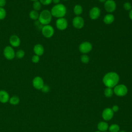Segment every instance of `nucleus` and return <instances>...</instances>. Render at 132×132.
I'll use <instances>...</instances> for the list:
<instances>
[{"label":"nucleus","instance_id":"nucleus-1","mask_svg":"<svg viewBox=\"0 0 132 132\" xmlns=\"http://www.w3.org/2000/svg\"><path fill=\"white\" fill-rule=\"evenodd\" d=\"M119 76L114 72H110L106 73L103 78L104 85L109 88H114L119 81Z\"/></svg>","mask_w":132,"mask_h":132},{"label":"nucleus","instance_id":"nucleus-2","mask_svg":"<svg viewBox=\"0 0 132 132\" xmlns=\"http://www.w3.org/2000/svg\"><path fill=\"white\" fill-rule=\"evenodd\" d=\"M52 16L61 18H64L67 13V8L62 4H58L54 5L51 10Z\"/></svg>","mask_w":132,"mask_h":132},{"label":"nucleus","instance_id":"nucleus-3","mask_svg":"<svg viewBox=\"0 0 132 132\" xmlns=\"http://www.w3.org/2000/svg\"><path fill=\"white\" fill-rule=\"evenodd\" d=\"M52 19V15L51 11L48 9H45L42 10L39 13L38 21L41 25L43 26L48 25L51 23Z\"/></svg>","mask_w":132,"mask_h":132},{"label":"nucleus","instance_id":"nucleus-4","mask_svg":"<svg viewBox=\"0 0 132 132\" xmlns=\"http://www.w3.org/2000/svg\"><path fill=\"white\" fill-rule=\"evenodd\" d=\"M113 90V93L118 96H124L128 92L127 87L124 84H119L116 85L114 87Z\"/></svg>","mask_w":132,"mask_h":132},{"label":"nucleus","instance_id":"nucleus-5","mask_svg":"<svg viewBox=\"0 0 132 132\" xmlns=\"http://www.w3.org/2000/svg\"><path fill=\"white\" fill-rule=\"evenodd\" d=\"M41 32L44 37L50 38L54 35V29L53 27L50 24L43 25L41 29Z\"/></svg>","mask_w":132,"mask_h":132},{"label":"nucleus","instance_id":"nucleus-6","mask_svg":"<svg viewBox=\"0 0 132 132\" xmlns=\"http://www.w3.org/2000/svg\"><path fill=\"white\" fill-rule=\"evenodd\" d=\"M3 55L6 59L10 60L15 57V52L11 46H6L3 50Z\"/></svg>","mask_w":132,"mask_h":132},{"label":"nucleus","instance_id":"nucleus-7","mask_svg":"<svg viewBox=\"0 0 132 132\" xmlns=\"http://www.w3.org/2000/svg\"><path fill=\"white\" fill-rule=\"evenodd\" d=\"M92 49V44L88 41L83 42L79 46V51L84 54L89 53Z\"/></svg>","mask_w":132,"mask_h":132},{"label":"nucleus","instance_id":"nucleus-8","mask_svg":"<svg viewBox=\"0 0 132 132\" xmlns=\"http://www.w3.org/2000/svg\"><path fill=\"white\" fill-rule=\"evenodd\" d=\"M116 3L113 0H107L104 3V8L109 13L114 12L116 9Z\"/></svg>","mask_w":132,"mask_h":132},{"label":"nucleus","instance_id":"nucleus-9","mask_svg":"<svg viewBox=\"0 0 132 132\" xmlns=\"http://www.w3.org/2000/svg\"><path fill=\"white\" fill-rule=\"evenodd\" d=\"M73 26L77 29L82 28L85 24L84 19L80 16H76L72 20Z\"/></svg>","mask_w":132,"mask_h":132},{"label":"nucleus","instance_id":"nucleus-10","mask_svg":"<svg viewBox=\"0 0 132 132\" xmlns=\"http://www.w3.org/2000/svg\"><path fill=\"white\" fill-rule=\"evenodd\" d=\"M68 21L64 18H58L56 21V26L57 29L60 30H65L68 27Z\"/></svg>","mask_w":132,"mask_h":132},{"label":"nucleus","instance_id":"nucleus-11","mask_svg":"<svg viewBox=\"0 0 132 132\" xmlns=\"http://www.w3.org/2000/svg\"><path fill=\"white\" fill-rule=\"evenodd\" d=\"M32 84L33 87L37 90H41L44 85L43 78L41 77L38 76L34 77L32 80Z\"/></svg>","mask_w":132,"mask_h":132},{"label":"nucleus","instance_id":"nucleus-12","mask_svg":"<svg viewBox=\"0 0 132 132\" xmlns=\"http://www.w3.org/2000/svg\"><path fill=\"white\" fill-rule=\"evenodd\" d=\"M101 14V10L97 7H93L89 11V16L92 20H96Z\"/></svg>","mask_w":132,"mask_h":132},{"label":"nucleus","instance_id":"nucleus-13","mask_svg":"<svg viewBox=\"0 0 132 132\" xmlns=\"http://www.w3.org/2000/svg\"><path fill=\"white\" fill-rule=\"evenodd\" d=\"M113 115L114 112L110 108H105L102 112V117L105 121L110 120L113 118Z\"/></svg>","mask_w":132,"mask_h":132},{"label":"nucleus","instance_id":"nucleus-14","mask_svg":"<svg viewBox=\"0 0 132 132\" xmlns=\"http://www.w3.org/2000/svg\"><path fill=\"white\" fill-rule=\"evenodd\" d=\"M9 43L10 46L12 47H16L21 44V39L16 35H11L9 38Z\"/></svg>","mask_w":132,"mask_h":132},{"label":"nucleus","instance_id":"nucleus-15","mask_svg":"<svg viewBox=\"0 0 132 132\" xmlns=\"http://www.w3.org/2000/svg\"><path fill=\"white\" fill-rule=\"evenodd\" d=\"M33 51L35 55H37L39 56H42L44 52V48L43 46L39 43L36 44L35 45L34 48H33Z\"/></svg>","mask_w":132,"mask_h":132},{"label":"nucleus","instance_id":"nucleus-16","mask_svg":"<svg viewBox=\"0 0 132 132\" xmlns=\"http://www.w3.org/2000/svg\"><path fill=\"white\" fill-rule=\"evenodd\" d=\"M10 97L9 93L5 90H0V102L2 103H6L9 102Z\"/></svg>","mask_w":132,"mask_h":132},{"label":"nucleus","instance_id":"nucleus-17","mask_svg":"<svg viewBox=\"0 0 132 132\" xmlns=\"http://www.w3.org/2000/svg\"><path fill=\"white\" fill-rule=\"evenodd\" d=\"M114 20V16L111 13H109L104 16L103 19V22L106 24H111Z\"/></svg>","mask_w":132,"mask_h":132},{"label":"nucleus","instance_id":"nucleus-18","mask_svg":"<svg viewBox=\"0 0 132 132\" xmlns=\"http://www.w3.org/2000/svg\"><path fill=\"white\" fill-rule=\"evenodd\" d=\"M108 124L104 121H101L97 124V128L98 130L101 132L106 131L108 129Z\"/></svg>","mask_w":132,"mask_h":132},{"label":"nucleus","instance_id":"nucleus-19","mask_svg":"<svg viewBox=\"0 0 132 132\" xmlns=\"http://www.w3.org/2000/svg\"><path fill=\"white\" fill-rule=\"evenodd\" d=\"M29 16L32 20H38L39 13L37 11H36L35 10H31L29 13Z\"/></svg>","mask_w":132,"mask_h":132},{"label":"nucleus","instance_id":"nucleus-20","mask_svg":"<svg viewBox=\"0 0 132 132\" xmlns=\"http://www.w3.org/2000/svg\"><path fill=\"white\" fill-rule=\"evenodd\" d=\"M82 7L80 5H76L73 8L74 13L76 16H79L82 13Z\"/></svg>","mask_w":132,"mask_h":132},{"label":"nucleus","instance_id":"nucleus-21","mask_svg":"<svg viewBox=\"0 0 132 132\" xmlns=\"http://www.w3.org/2000/svg\"><path fill=\"white\" fill-rule=\"evenodd\" d=\"M9 102L12 105H16L20 102V98L17 96H13L10 97Z\"/></svg>","mask_w":132,"mask_h":132},{"label":"nucleus","instance_id":"nucleus-22","mask_svg":"<svg viewBox=\"0 0 132 132\" xmlns=\"http://www.w3.org/2000/svg\"><path fill=\"white\" fill-rule=\"evenodd\" d=\"M104 95L107 97H110L113 94V90L112 88L107 87L104 90Z\"/></svg>","mask_w":132,"mask_h":132},{"label":"nucleus","instance_id":"nucleus-23","mask_svg":"<svg viewBox=\"0 0 132 132\" xmlns=\"http://www.w3.org/2000/svg\"><path fill=\"white\" fill-rule=\"evenodd\" d=\"M32 7H33V10L38 11L42 8V4L39 2V1H37L33 2Z\"/></svg>","mask_w":132,"mask_h":132},{"label":"nucleus","instance_id":"nucleus-24","mask_svg":"<svg viewBox=\"0 0 132 132\" xmlns=\"http://www.w3.org/2000/svg\"><path fill=\"white\" fill-rule=\"evenodd\" d=\"M109 132H119L120 130V127L118 124H113L111 125L109 127Z\"/></svg>","mask_w":132,"mask_h":132},{"label":"nucleus","instance_id":"nucleus-25","mask_svg":"<svg viewBox=\"0 0 132 132\" xmlns=\"http://www.w3.org/2000/svg\"><path fill=\"white\" fill-rule=\"evenodd\" d=\"M25 56V52L23 50H19L15 52V57L19 59L23 58Z\"/></svg>","mask_w":132,"mask_h":132},{"label":"nucleus","instance_id":"nucleus-26","mask_svg":"<svg viewBox=\"0 0 132 132\" xmlns=\"http://www.w3.org/2000/svg\"><path fill=\"white\" fill-rule=\"evenodd\" d=\"M7 15L6 10L4 7H0V20H4Z\"/></svg>","mask_w":132,"mask_h":132},{"label":"nucleus","instance_id":"nucleus-27","mask_svg":"<svg viewBox=\"0 0 132 132\" xmlns=\"http://www.w3.org/2000/svg\"><path fill=\"white\" fill-rule=\"evenodd\" d=\"M80 60L84 63H87L89 62V61L90 60V58L87 55L84 54V55H81V56L80 57Z\"/></svg>","mask_w":132,"mask_h":132},{"label":"nucleus","instance_id":"nucleus-28","mask_svg":"<svg viewBox=\"0 0 132 132\" xmlns=\"http://www.w3.org/2000/svg\"><path fill=\"white\" fill-rule=\"evenodd\" d=\"M123 7L124 9L126 11H130L132 9L131 4L128 2L124 3V4H123Z\"/></svg>","mask_w":132,"mask_h":132},{"label":"nucleus","instance_id":"nucleus-29","mask_svg":"<svg viewBox=\"0 0 132 132\" xmlns=\"http://www.w3.org/2000/svg\"><path fill=\"white\" fill-rule=\"evenodd\" d=\"M40 61V56L37 55H34L32 56L31 57V61L34 63H37L39 62Z\"/></svg>","mask_w":132,"mask_h":132},{"label":"nucleus","instance_id":"nucleus-30","mask_svg":"<svg viewBox=\"0 0 132 132\" xmlns=\"http://www.w3.org/2000/svg\"><path fill=\"white\" fill-rule=\"evenodd\" d=\"M41 90V91H42L43 92H44V93H47V92H49V91H50V87H49L48 85H44Z\"/></svg>","mask_w":132,"mask_h":132},{"label":"nucleus","instance_id":"nucleus-31","mask_svg":"<svg viewBox=\"0 0 132 132\" xmlns=\"http://www.w3.org/2000/svg\"><path fill=\"white\" fill-rule=\"evenodd\" d=\"M42 5H48L52 3V0H39Z\"/></svg>","mask_w":132,"mask_h":132},{"label":"nucleus","instance_id":"nucleus-32","mask_svg":"<svg viewBox=\"0 0 132 132\" xmlns=\"http://www.w3.org/2000/svg\"><path fill=\"white\" fill-rule=\"evenodd\" d=\"M112 111L114 112H117L118 111L119 109V107L118 105H113L112 107Z\"/></svg>","mask_w":132,"mask_h":132},{"label":"nucleus","instance_id":"nucleus-33","mask_svg":"<svg viewBox=\"0 0 132 132\" xmlns=\"http://www.w3.org/2000/svg\"><path fill=\"white\" fill-rule=\"evenodd\" d=\"M6 4V0H0V7H4Z\"/></svg>","mask_w":132,"mask_h":132},{"label":"nucleus","instance_id":"nucleus-34","mask_svg":"<svg viewBox=\"0 0 132 132\" xmlns=\"http://www.w3.org/2000/svg\"><path fill=\"white\" fill-rule=\"evenodd\" d=\"M128 15H129V19H130L131 20H132V9L129 11Z\"/></svg>","mask_w":132,"mask_h":132},{"label":"nucleus","instance_id":"nucleus-35","mask_svg":"<svg viewBox=\"0 0 132 132\" xmlns=\"http://www.w3.org/2000/svg\"><path fill=\"white\" fill-rule=\"evenodd\" d=\"M60 2V0H52V2H53L56 5L59 4Z\"/></svg>","mask_w":132,"mask_h":132},{"label":"nucleus","instance_id":"nucleus-36","mask_svg":"<svg viewBox=\"0 0 132 132\" xmlns=\"http://www.w3.org/2000/svg\"><path fill=\"white\" fill-rule=\"evenodd\" d=\"M107 0H98V1L101 3H105Z\"/></svg>","mask_w":132,"mask_h":132},{"label":"nucleus","instance_id":"nucleus-37","mask_svg":"<svg viewBox=\"0 0 132 132\" xmlns=\"http://www.w3.org/2000/svg\"><path fill=\"white\" fill-rule=\"evenodd\" d=\"M30 1H32V2H35V1H39V0H30Z\"/></svg>","mask_w":132,"mask_h":132},{"label":"nucleus","instance_id":"nucleus-38","mask_svg":"<svg viewBox=\"0 0 132 132\" xmlns=\"http://www.w3.org/2000/svg\"><path fill=\"white\" fill-rule=\"evenodd\" d=\"M119 132H126V131H124V130H121V131H119Z\"/></svg>","mask_w":132,"mask_h":132},{"label":"nucleus","instance_id":"nucleus-39","mask_svg":"<svg viewBox=\"0 0 132 132\" xmlns=\"http://www.w3.org/2000/svg\"><path fill=\"white\" fill-rule=\"evenodd\" d=\"M95 132H101V131H95Z\"/></svg>","mask_w":132,"mask_h":132},{"label":"nucleus","instance_id":"nucleus-40","mask_svg":"<svg viewBox=\"0 0 132 132\" xmlns=\"http://www.w3.org/2000/svg\"><path fill=\"white\" fill-rule=\"evenodd\" d=\"M63 1H68V0H63Z\"/></svg>","mask_w":132,"mask_h":132},{"label":"nucleus","instance_id":"nucleus-41","mask_svg":"<svg viewBox=\"0 0 132 132\" xmlns=\"http://www.w3.org/2000/svg\"><path fill=\"white\" fill-rule=\"evenodd\" d=\"M104 132H107V131H104Z\"/></svg>","mask_w":132,"mask_h":132}]
</instances>
